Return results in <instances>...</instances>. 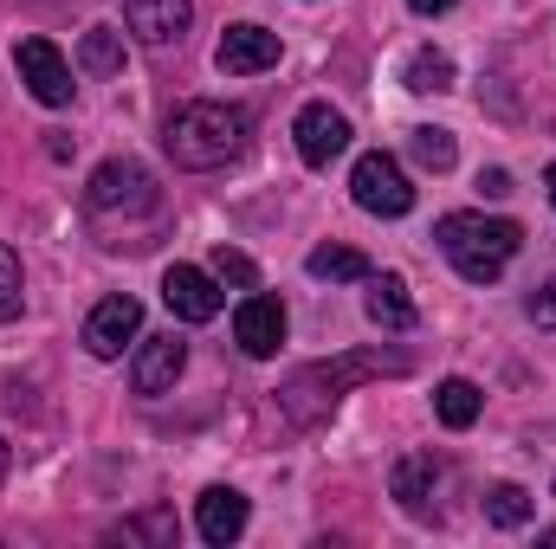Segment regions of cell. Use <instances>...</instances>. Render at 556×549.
<instances>
[{
  "mask_svg": "<svg viewBox=\"0 0 556 549\" xmlns=\"http://www.w3.org/2000/svg\"><path fill=\"white\" fill-rule=\"evenodd\" d=\"M402 369H408V356H402V349H343V356H330V362L298 369V375L278 388V408H285V420H291V426H317V420L337 408L356 382L402 375Z\"/></svg>",
  "mask_w": 556,
  "mask_h": 549,
  "instance_id": "6da1fadb",
  "label": "cell"
},
{
  "mask_svg": "<svg viewBox=\"0 0 556 549\" xmlns=\"http://www.w3.org/2000/svg\"><path fill=\"white\" fill-rule=\"evenodd\" d=\"M247 142H253V117L240 104H214V98L175 104L162 124V149L175 155V168H227L247 155Z\"/></svg>",
  "mask_w": 556,
  "mask_h": 549,
  "instance_id": "7a4b0ae2",
  "label": "cell"
},
{
  "mask_svg": "<svg viewBox=\"0 0 556 549\" xmlns=\"http://www.w3.org/2000/svg\"><path fill=\"white\" fill-rule=\"evenodd\" d=\"M433 240H440V253L453 259L459 278L492 284V278L518 259L525 227H518V220H498V214H440V220H433Z\"/></svg>",
  "mask_w": 556,
  "mask_h": 549,
  "instance_id": "3957f363",
  "label": "cell"
},
{
  "mask_svg": "<svg viewBox=\"0 0 556 549\" xmlns=\"http://www.w3.org/2000/svg\"><path fill=\"white\" fill-rule=\"evenodd\" d=\"M85 207L98 214V220H117V214H155L162 207V188H155V175L130 162V155H111V162H98V175L85 181Z\"/></svg>",
  "mask_w": 556,
  "mask_h": 549,
  "instance_id": "277c9868",
  "label": "cell"
},
{
  "mask_svg": "<svg viewBox=\"0 0 556 549\" xmlns=\"http://www.w3.org/2000/svg\"><path fill=\"white\" fill-rule=\"evenodd\" d=\"M350 194H356V207L376 214V220H402V214L415 207V181L402 175V162H395L389 149L356 155V168H350Z\"/></svg>",
  "mask_w": 556,
  "mask_h": 549,
  "instance_id": "5b68a950",
  "label": "cell"
},
{
  "mask_svg": "<svg viewBox=\"0 0 556 549\" xmlns=\"http://www.w3.org/2000/svg\"><path fill=\"white\" fill-rule=\"evenodd\" d=\"M13 65H20V85H26L46 111H65V104H72V65L59 59L52 39H39V33L20 39V46H13Z\"/></svg>",
  "mask_w": 556,
  "mask_h": 549,
  "instance_id": "8992f818",
  "label": "cell"
},
{
  "mask_svg": "<svg viewBox=\"0 0 556 549\" xmlns=\"http://www.w3.org/2000/svg\"><path fill=\"white\" fill-rule=\"evenodd\" d=\"M137 330H142V304L130 291H117V297H104V304L85 317V349H91L98 362H117L124 343H137Z\"/></svg>",
  "mask_w": 556,
  "mask_h": 549,
  "instance_id": "52a82bcc",
  "label": "cell"
},
{
  "mask_svg": "<svg viewBox=\"0 0 556 549\" xmlns=\"http://www.w3.org/2000/svg\"><path fill=\"white\" fill-rule=\"evenodd\" d=\"M162 304L181 323H214L220 317V278L201 272V266H168L162 272Z\"/></svg>",
  "mask_w": 556,
  "mask_h": 549,
  "instance_id": "ba28073f",
  "label": "cell"
},
{
  "mask_svg": "<svg viewBox=\"0 0 556 549\" xmlns=\"http://www.w3.org/2000/svg\"><path fill=\"white\" fill-rule=\"evenodd\" d=\"M440 485H446V459H433V452H408V459H395V472H389V491H395V505H402L408 518H433Z\"/></svg>",
  "mask_w": 556,
  "mask_h": 549,
  "instance_id": "9c48e42d",
  "label": "cell"
},
{
  "mask_svg": "<svg viewBox=\"0 0 556 549\" xmlns=\"http://www.w3.org/2000/svg\"><path fill=\"white\" fill-rule=\"evenodd\" d=\"M291 137H298V155H304L311 168H330V162L350 149V117L330 111V104H304L298 124H291Z\"/></svg>",
  "mask_w": 556,
  "mask_h": 549,
  "instance_id": "30bf717a",
  "label": "cell"
},
{
  "mask_svg": "<svg viewBox=\"0 0 556 549\" xmlns=\"http://www.w3.org/2000/svg\"><path fill=\"white\" fill-rule=\"evenodd\" d=\"M214 65L227 72V78H253V72H273L278 65V33L273 26H227V39H220V52H214Z\"/></svg>",
  "mask_w": 556,
  "mask_h": 549,
  "instance_id": "8fae6325",
  "label": "cell"
},
{
  "mask_svg": "<svg viewBox=\"0 0 556 549\" xmlns=\"http://www.w3.org/2000/svg\"><path fill=\"white\" fill-rule=\"evenodd\" d=\"M181 369H188V343H181L175 330H168V336H142L137 362H130V388H137V395H168Z\"/></svg>",
  "mask_w": 556,
  "mask_h": 549,
  "instance_id": "7c38bea8",
  "label": "cell"
},
{
  "mask_svg": "<svg viewBox=\"0 0 556 549\" xmlns=\"http://www.w3.org/2000/svg\"><path fill=\"white\" fill-rule=\"evenodd\" d=\"M233 336H240V349H247L253 362L278 356V343H285V304L266 297V291H253V297L233 310Z\"/></svg>",
  "mask_w": 556,
  "mask_h": 549,
  "instance_id": "4fadbf2b",
  "label": "cell"
},
{
  "mask_svg": "<svg viewBox=\"0 0 556 549\" xmlns=\"http://www.w3.org/2000/svg\"><path fill=\"white\" fill-rule=\"evenodd\" d=\"M247 498L233 491V485H207L201 491V505H194V531H201V544H240L247 537Z\"/></svg>",
  "mask_w": 556,
  "mask_h": 549,
  "instance_id": "5bb4252c",
  "label": "cell"
},
{
  "mask_svg": "<svg viewBox=\"0 0 556 549\" xmlns=\"http://www.w3.org/2000/svg\"><path fill=\"white\" fill-rule=\"evenodd\" d=\"M188 20H194L188 0H124V26L137 33L142 46H168V39H181Z\"/></svg>",
  "mask_w": 556,
  "mask_h": 549,
  "instance_id": "9a60e30c",
  "label": "cell"
},
{
  "mask_svg": "<svg viewBox=\"0 0 556 549\" xmlns=\"http://www.w3.org/2000/svg\"><path fill=\"white\" fill-rule=\"evenodd\" d=\"M369 323L376 330H415V297L395 272L369 278Z\"/></svg>",
  "mask_w": 556,
  "mask_h": 549,
  "instance_id": "2e32d148",
  "label": "cell"
},
{
  "mask_svg": "<svg viewBox=\"0 0 556 549\" xmlns=\"http://www.w3.org/2000/svg\"><path fill=\"white\" fill-rule=\"evenodd\" d=\"M433 413H440V426H453V433H466V426L479 420V388H472L466 375H446V382L433 388Z\"/></svg>",
  "mask_w": 556,
  "mask_h": 549,
  "instance_id": "e0dca14e",
  "label": "cell"
},
{
  "mask_svg": "<svg viewBox=\"0 0 556 549\" xmlns=\"http://www.w3.org/2000/svg\"><path fill=\"white\" fill-rule=\"evenodd\" d=\"M531 511H538V505H531L525 485H492V491H485V524H498V531H525Z\"/></svg>",
  "mask_w": 556,
  "mask_h": 549,
  "instance_id": "ac0fdd59",
  "label": "cell"
},
{
  "mask_svg": "<svg viewBox=\"0 0 556 549\" xmlns=\"http://www.w3.org/2000/svg\"><path fill=\"white\" fill-rule=\"evenodd\" d=\"M78 59H85V72H98V78L124 72V33H111V26H91V33L78 39Z\"/></svg>",
  "mask_w": 556,
  "mask_h": 549,
  "instance_id": "d6986e66",
  "label": "cell"
},
{
  "mask_svg": "<svg viewBox=\"0 0 556 549\" xmlns=\"http://www.w3.org/2000/svg\"><path fill=\"white\" fill-rule=\"evenodd\" d=\"M408 91H420V98L453 91V59H446L440 46H420L415 59H408Z\"/></svg>",
  "mask_w": 556,
  "mask_h": 549,
  "instance_id": "ffe728a7",
  "label": "cell"
},
{
  "mask_svg": "<svg viewBox=\"0 0 556 549\" xmlns=\"http://www.w3.org/2000/svg\"><path fill=\"white\" fill-rule=\"evenodd\" d=\"M304 272L311 278H369V259H363L356 246H317V253L304 259Z\"/></svg>",
  "mask_w": 556,
  "mask_h": 549,
  "instance_id": "44dd1931",
  "label": "cell"
},
{
  "mask_svg": "<svg viewBox=\"0 0 556 549\" xmlns=\"http://www.w3.org/2000/svg\"><path fill=\"white\" fill-rule=\"evenodd\" d=\"M408 149H415L420 168H433V175H446V168H453V155H459L453 130H433V124H420L415 137H408Z\"/></svg>",
  "mask_w": 556,
  "mask_h": 549,
  "instance_id": "7402d4cb",
  "label": "cell"
},
{
  "mask_svg": "<svg viewBox=\"0 0 556 549\" xmlns=\"http://www.w3.org/2000/svg\"><path fill=\"white\" fill-rule=\"evenodd\" d=\"M111 537H117V544H175V511H142V518H124Z\"/></svg>",
  "mask_w": 556,
  "mask_h": 549,
  "instance_id": "603a6c76",
  "label": "cell"
},
{
  "mask_svg": "<svg viewBox=\"0 0 556 549\" xmlns=\"http://www.w3.org/2000/svg\"><path fill=\"white\" fill-rule=\"evenodd\" d=\"M26 310V272H20V253L0 246V323H13Z\"/></svg>",
  "mask_w": 556,
  "mask_h": 549,
  "instance_id": "cb8c5ba5",
  "label": "cell"
},
{
  "mask_svg": "<svg viewBox=\"0 0 556 549\" xmlns=\"http://www.w3.org/2000/svg\"><path fill=\"white\" fill-rule=\"evenodd\" d=\"M207 272L220 278V284H240V291H253V284H260V266H253V259H247V253H233V246H220V253H214V266H207Z\"/></svg>",
  "mask_w": 556,
  "mask_h": 549,
  "instance_id": "d4e9b609",
  "label": "cell"
},
{
  "mask_svg": "<svg viewBox=\"0 0 556 549\" xmlns=\"http://www.w3.org/2000/svg\"><path fill=\"white\" fill-rule=\"evenodd\" d=\"M525 317H531V323H538L544 336H556V272L544 278V284H538L531 297H525Z\"/></svg>",
  "mask_w": 556,
  "mask_h": 549,
  "instance_id": "484cf974",
  "label": "cell"
},
{
  "mask_svg": "<svg viewBox=\"0 0 556 549\" xmlns=\"http://www.w3.org/2000/svg\"><path fill=\"white\" fill-rule=\"evenodd\" d=\"M479 194L505 201V194H511V175H505V168H485V175H479Z\"/></svg>",
  "mask_w": 556,
  "mask_h": 549,
  "instance_id": "4316f807",
  "label": "cell"
},
{
  "mask_svg": "<svg viewBox=\"0 0 556 549\" xmlns=\"http://www.w3.org/2000/svg\"><path fill=\"white\" fill-rule=\"evenodd\" d=\"M408 7H415L420 20H433V13H453V0H408Z\"/></svg>",
  "mask_w": 556,
  "mask_h": 549,
  "instance_id": "83f0119b",
  "label": "cell"
},
{
  "mask_svg": "<svg viewBox=\"0 0 556 549\" xmlns=\"http://www.w3.org/2000/svg\"><path fill=\"white\" fill-rule=\"evenodd\" d=\"M544 194H551V207H556V168H551V175H544Z\"/></svg>",
  "mask_w": 556,
  "mask_h": 549,
  "instance_id": "f1b7e54d",
  "label": "cell"
},
{
  "mask_svg": "<svg viewBox=\"0 0 556 549\" xmlns=\"http://www.w3.org/2000/svg\"><path fill=\"white\" fill-rule=\"evenodd\" d=\"M0 472H7V439H0Z\"/></svg>",
  "mask_w": 556,
  "mask_h": 549,
  "instance_id": "f546056e",
  "label": "cell"
}]
</instances>
